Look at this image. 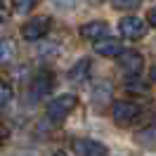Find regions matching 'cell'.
I'll use <instances>...</instances> for the list:
<instances>
[{
    "mask_svg": "<svg viewBox=\"0 0 156 156\" xmlns=\"http://www.w3.org/2000/svg\"><path fill=\"white\" fill-rule=\"evenodd\" d=\"M78 104V97L76 95H71V92H64V95H59V97L50 99L48 107H45V116H48L50 123H62V121H66L69 114L76 109Z\"/></svg>",
    "mask_w": 156,
    "mask_h": 156,
    "instance_id": "obj_1",
    "label": "cell"
},
{
    "mask_svg": "<svg viewBox=\"0 0 156 156\" xmlns=\"http://www.w3.org/2000/svg\"><path fill=\"white\" fill-rule=\"evenodd\" d=\"M50 29H52V17L40 14V17H33L21 26V38L29 40V43H36V40L45 38L50 33Z\"/></svg>",
    "mask_w": 156,
    "mask_h": 156,
    "instance_id": "obj_2",
    "label": "cell"
},
{
    "mask_svg": "<svg viewBox=\"0 0 156 156\" xmlns=\"http://www.w3.org/2000/svg\"><path fill=\"white\" fill-rule=\"evenodd\" d=\"M140 111H142V107H140V102H135V99H116L111 104V116H114V121H116L118 126L133 123L140 116Z\"/></svg>",
    "mask_w": 156,
    "mask_h": 156,
    "instance_id": "obj_3",
    "label": "cell"
},
{
    "mask_svg": "<svg viewBox=\"0 0 156 156\" xmlns=\"http://www.w3.org/2000/svg\"><path fill=\"white\" fill-rule=\"evenodd\" d=\"M149 21L140 19V17H135V14H128V17H123V19L118 21V33L123 36L126 40H140L147 36V26Z\"/></svg>",
    "mask_w": 156,
    "mask_h": 156,
    "instance_id": "obj_4",
    "label": "cell"
},
{
    "mask_svg": "<svg viewBox=\"0 0 156 156\" xmlns=\"http://www.w3.org/2000/svg\"><path fill=\"white\" fill-rule=\"evenodd\" d=\"M118 66L123 73L128 76H137L142 69H144V57L137 52V50H123L118 55Z\"/></svg>",
    "mask_w": 156,
    "mask_h": 156,
    "instance_id": "obj_5",
    "label": "cell"
},
{
    "mask_svg": "<svg viewBox=\"0 0 156 156\" xmlns=\"http://www.w3.org/2000/svg\"><path fill=\"white\" fill-rule=\"evenodd\" d=\"M71 149H73V154H78V156H104V154H109V149L102 144V142H97V140H85V137L73 140Z\"/></svg>",
    "mask_w": 156,
    "mask_h": 156,
    "instance_id": "obj_6",
    "label": "cell"
},
{
    "mask_svg": "<svg viewBox=\"0 0 156 156\" xmlns=\"http://www.w3.org/2000/svg\"><path fill=\"white\" fill-rule=\"evenodd\" d=\"M52 88H55V73L48 71V69L38 71L36 78H33V85H31L33 95H36V97H48L50 92H52Z\"/></svg>",
    "mask_w": 156,
    "mask_h": 156,
    "instance_id": "obj_7",
    "label": "cell"
},
{
    "mask_svg": "<svg viewBox=\"0 0 156 156\" xmlns=\"http://www.w3.org/2000/svg\"><path fill=\"white\" fill-rule=\"evenodd\" d=\"M111 97H114V85L109 83V80H99L92 85L90 90V102L95 104V107H107L111 104Z\"/></svg>",
    "mask_w": 156,
    "mask_h": 156,
    "instance_id": "obj_8",
    "label": "cell"
},
{
    "mask_svg": "<svg viewBox=\"0 0 156 156\" xmlns=\"http://www.w3.org/2000/svg\"><path fill=\"white\" fill-rule=\"evenodd\" d=\"M109 33V24L102 19H95V21H85L83 26H80V36L85 40H99L104 38Z\"/></svg>",
    "mask_w": 156,
    "mask_h": 156,
    "instance_id": "obj_9",
    "label": "cell"
},
{
    "mask_svg": "<svg viewBox=\"0 0 156 156\" xmlns=\"http://www.w3.org/2000/svg\"><path fill=\"white\" fill-rule=\"evenodd\" d=\"M95 52L99 57H118L123 52V45H121L118 38H107L104 36V38L95 40Z\"/></svg>",
    "mask_w": 156,
    "mask_h": 156,
    "instance_id": "obj_10",
    "label": "cell"
},
{
    "mask_svg": "<svg viewBox=\"0 0 156 156\" xmlns=\"http://www.w3.org/2000/svg\"><path fill=\"white\" fill-rule=\"evenodd\" d=\"M135 142L140 147H144V149H156V123L142 128V130H137L135 133Z\"/></svg>",
    "mask_w": 156,
    "mask_h": 156,
    "instance_id": "obj_11",
    "label": "cell"
},
{
    "mask_svg": "<svg viewBox=\"0 0 156 156\" xmlns=\"http://www.w3.org/2000/svg\"><path fill=\"white\" fill-rule=\"evenodd\" d=\"M69 78H71L73 83H85L90 78V59L83 57L78 64H73V69L69 71Z\"/></svg>",
    "mask_w": 156,
    "mask_h": 156,
    "instance_id": "obj_12",
    "label": "cell"
},
{
    "mask_svg": "<svg viewBox=\"0 0 156 156\" xmlns=\"http://www.w3.org/2000/svg\"><path fill=\"white\" fill-rule=\"evenodd\" d=\"M111 2V7L114 10H123V12H133V10H137L144 0H109Z\"/></svg>",
    "mask_w": 156,
    "mask_h": 156,
    "instance_id": "obj_13",
    "label": "cell"
},
{
    "mask_svg": "<svg viewBox=\"0 0 156 156\" xmlns=\"http://www.w3.org/2000/svg\"><path fill=\"white\" fill-rule=\"evenodd\" d=\"M36 2L38 0H12V10L17 12V14H26L36 7Z\"/></svg>",
    "mask_w": 156,
    "mask_h": 156,
    "instance_id": "obj_14",
    "label": "cell"
},
{
    "mask_svg": "<svg viewBox=\"0 0 156 156\" xmlns=\"http://www.w3.org/2000/svg\"><path fill=\"white\" fill-rule=\"evenodd\" d=\"M10 59H12V40L2 38V45H0V62H2V64H10Z\"/></svg>",
    "mask_w": 156,
    "mask_h": 156,
    "instance_id": "obj_15",
    "label": "cell"
},
{
    "mask_svg": "<svg viewBox=\"0 0 156 156\" xmlns=\"http://www.w3.org/2000/svg\"><path fill=\"white\" fill-rule=\"evenodd\" d=\"M12 97H14V92H12L10 83H2V85H0V107L5 109L12 102Z\"/></svg>",
    "mask_w": 156,
    "mask_h": 156,
    "instance_id": "obj_16",
    "label": "cell"
},
{
    "mask_svg": "<svg viewBox=\"0 0 156 156\" xmlns=\"http://www.w3.org/2000/svg\"><path fill=\"white\" fill-rule=\"evenodd\" d=\"M147 21H149V26H154V29H156V7H151V10H149V17H147Z\"/></svg>",
    "mask_w": 156,
    "mask_h": 156,
    "instance_id": "obj_17",
    "label": "cell"
},
{
    "mask_svg": "<svg viewBox=\"0 0 156 156\" xmlns=\"http://www.w3.org/2000/svg\"><path fill=\"white\" fill-rule=\"evenodd\" d=\"M52 2H57V5H62V7H71L76 0H52Z\"/></svg>",
    "mask_w": 156,
    "mask_h": 156,
    "instance_id": "obj_18",
    "label": "cell"
},
{
    "mask_svg": "<svg viewBox=\"0 0 156 156\" xmlns=\"http://www.w3.org/2000/svg\"><path fill=\"white\" fill-rule=\"evenodd\" d=\"M149 78H151V83H156V66L149 69Z\"/></svg>",
    "mask_w": 156,
    "mask_h": 156,
    "instance_id": "obj_19",
    "label": "cell"
}]
</instances>
